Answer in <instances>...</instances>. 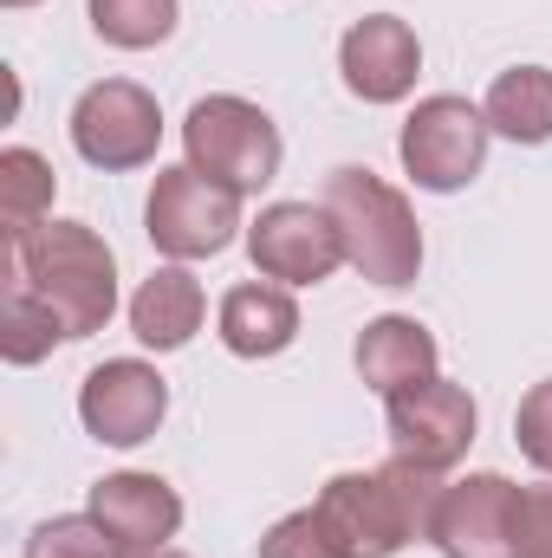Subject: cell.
Wrapping results in <instances>:
<instances>
[{"label":"cell","instance_id":"obj_1","mask_svg":"<svg viewBox=\"0 0 552 558\" xmlns=\"http://www.w3.org/2000/svg\"><path fill=\"white\" fill-rule=\"evenodd\" d=\"M59 318L65 338H92L118 312V260L85 221H46L26 241H13V267Z\"/></svg>","mask_w":552,"mask_h":558},{"label":"cell","instance_id":"obj_2","mask_svg":"<svg viewBox=\"0 0 552 558\" xmlns=\"http://www.w3.org/2000/svg\"><path fill=\"white\" fill-rule=\"evenodd\" d=\"M325 208L345 234V260L371 286H410L422 267V228L391 182H377L371 169H332Z\"/></svg>","mask_w":552,"mask_h":558},{"label":"cell","instance_id":"obj_3","mask_svg":"<svg viewBox=\"0 0 552 558\" xmlns=\"http://www.w3.org/2000/svg\"><path fill=\"white\" fill-rule=\"evenodd\" d=\"M182 149H189V169H202L208 182L235 189V195H254L279 175V131L274 118L248 98H202L189 118H182Z\"/></svg>","mask_w":552,"mask_h":558},{"label":"cell","instance_id":"obj_4","mask_svg":"<svg viewBox=\"0 0 552 558\" xmlns=\"http://www.w3.org/2000/svg\"><path fill=\"white\" fill-rule=\"evenodd\" d=\"M241 228V195L208 182L202 169H156L149 208H143V234L156 241V254L169 260H208L235 241Z\"/></svg>","mask_w":552,"mask_h":558},{"label":"cell","instance_id":"obj_5","mask_svg":"<svg viewBox=\"0 0 552 558\" xmlns=\"http://www.w3.org/2000/svg\"><path fill=\"white\" fill-rule=\"evenodd\" d=\"M404 169L416 175V189H435V195H455L461 182L481 175L488 162V118L468 105V98H422L404 124Z\"/></svg>","mask_w":552,"mask_h":558},{"label":"cell","instance_id":"obj_6","mask_svg":"<svg viewBox=\"0 0 552 558\" xmlns=\"http://www.w3.org/2000/svg\"><path fill=\"white\" fill-rule=\"evenodd\" d=\"M163 143V111L131 78H105L72 105V149L92 169H143Z\"/></svg>","mask_w":552,"mask_h":558},{"label":"cell","instance_id":"obj_7","mask_svg":"<svg viewBox=\"0 0 552 558\" xmlns=\"http://www.w3.org/2000/svg\"><path fill=\"white\" fill-rule=\"evenodd\" d=\"M248 254L267 279H286V286H319L345 267V234L332 221V208L319 202H274L261 208V221L248 228Z\"/></svg>","mask_w":552,"mask_h":558},{"label":"cell","instance_id":"obj_8","mask_svg":"<svg viewBox=\"0 0 552 558\" xmlns=\"http://www.w3.org/2000/svg\"><path fill=\"white\" fill-rule=\"evenodd\" d=\"M391 403V454H404L416 468H455L475 441V397L448 377H422L410 390L384 397Z\"/></svg>","mask_w":552,"mask_h":558},{"label":"cell","instance_id":"obj_9","mask_svg":"<svg viewBox=\"0 0 552 558\" xmlns=\"http://www.w3.org/2000/svg\"><path fill=\"white\" fill-rule=\"evenodd\" d=\"M514 507H520V487L507 474H468L442 487L429 546L442 558H514Z\"/></svg>","mask_w":552,"mask_h":558},{"label":"cell","instance_id":"obj_10","mask_svg":"<svg viewBox=\"0 0 552 558\" xmlns=\"http://www.w3.org/2000/svg\"><path fill=\"white\" fill-rule=\"evenodd\" d=\"M312 507L325 513V526L345 546V558H397L416 539L410 513L397 507L384 468L377 474H338V481H325V494Z\"/></svg>","mask_w":552,"mask_h":558},{"label":"cell","instance_id":"obj_11","mask_svg":"<svg viewBox=\"0 0 552 558\" xmlns=\"http://www.w3.org/2000/svg\"><path fill=\"white\" fill-rule=\"evenodd\" d=\"M163 410H169V384L149 364H137V357L98 364L85 377V390H79V416H85V428L105 448H137V441H149Z\"/></svg>","mask_w":552,"mask_h":558},{"label":"cell","instance_id":"obj_12","mask_svg":"<svg viewBox=\"0 0 552 558\" xmlns=\"http://www.w3.org/2000/svg\"><path fill=\"white\" fill-rule=\"evenodd\" d=\"M416 65H422V46H416L410 20H397V13L358 20L338 46V72L364 105H397L416 85Z\"/></svg>","mask_w":552,"mask_h":558},{"label":"cell","instance_id":"obj_13","mask_svg":"<svg viewBox=\"0 0 552 558\" xmlns=\"http://www.w3.org/2000/svg\"><path fill=\"white\" fill-rule=\"evenodd\" d=\"M92 513L124 539L131 558L163 553V546L176 539V526H182V500H176V487L156 481V474H105V481L92 487Z\"/></svg>","mask_w":552,"mask_h":558},{"label":"cell","instance_id":"obj_14","mask_svg":"<svg viewBox=\"0 0 552 558\" xmlns=\"http://www.w3.org/2000/svg\"><path fill=\"white\" fill-rule=\"evenodd\" d=\"M358 377L377 390V397H397L422 377H435V338L416 325V318H371L358 331Z\"/></svg>","mask_w":552,"mask_h":558},{"label":"cell","instance_id":"obj_15","mask_svg":"<svg viewBox=\"0 0 552 558\" xmlns=\"http://www.w3.org/2000/svg\"><path fill=\"white\" fill-rule=\"evenodd\" d=\"M202 312H208V299L189 267H156L131 299V331L149 351H182L202 331Z\"/></svg>","mask_w":552,"mask_h":558},{"label":"cell","instance_id":"obj_16","mask_svg":"<svg viewBox=\"0 0 552 558\" xmlns=\"http://www.w3.org/2000/svg\"><path fill=\"white\" fill-rule=\"evenodd\" d=\"M299 338V305L279 286H235L221 299V344L235 357H279Z\"/></svg>","mask_w":552,"mask_h":558},{"label":"cell","instance_id":"obj_17","mask_svg":"<svg viewBox=\"0 0 552 558\" xmlns=\"http://www.w3.org/2000/svg\"><path fill=\"white\" fill-rule=\"evenodd\" d=\"M488 131H501L507 143H552V72L547 65H514L488 85L481 105Z\"/></svg>","mask_w":552,"mask_h":558},{"label":"cell","instance_id":"obj_18","mask_svg":"<svg viewBox=\"0 0 552 558\" xmlns=\"http://www.w3.org/2000/svg\"><path fill=\"white\" fill-rule=\"evenodd\" d=\"M52 189H59V175H52V162L39 149H0V221H7V247L26 241L33 228H46Z\"/></svg>","mask_w":552,"mask_h":558},{"label":"cell","instance_id":"obj_19","mask_svg":"<svg viewBox=\"0 0 552 558\" xmlns=\"http://www.w3.org/2000/svg\"><path fill=\"white\" fill-rule=\"evenodd\" d=\"M52 344H65L52 305L26 286L20 274H7V305H0V357L7 364H39Z\"/></svg>","mask_w":552,"mask_h":558},{"label":"cell","instance_id":"obj_20","mask_svg":"<svg viewBox=\"0 0 552 558\" xmlns=\"http://www.w3.org/2000/svg\"><path fill=\"white\" fill-rule=\"evenodd\" d=\"M92 33L124 52L163 46L176 33V0H92Z\"/></svg>","mask_w":552,"mask_h":558},{"label":"cell","instance_id":"obj_21","mask_svg":"<svg viewBox=\"0 0 552 558\" xmlns=\"http://www.w3.org/2000/svg\"><path fill=\"white\" fill-rule=\"evenodd\" d=\"M26 558H131V553H124V539L98 513H65V520L33 526Z\"/></svg>","mask_w":552,"mask_h":558},{"label":"cell","instance_id":"obj_22","mask_svg":"<svg viewBox=\"0 0 552 558\" xmlns=\"http://www.w3.org/2000/svg\"><path fill=\"white\" fill-rule=\"evenodd\" d=\"M261 558H345V546L332 539V526H325L319 507H299V513H286V520L267 526Z\"/></svg>","mask_w":552,"mask_h":558},{"label":"cell","instance_id":"obj_23","mask_svg":"<svg viewBox=\"0 0 552 558\" xmlns=\"http://www.w3.org/2000/svg\"><path fill=\"white\" fill-rule=\"evenodd\" d=\"M514 441H520V454L552 474V384H533L527 397H520V410H514Z\"/></svg>","mask_w":552,"mask_h":558},{"label":"cell","instance_id":"obj_24","mask_svg":"<svg viewBox=\"0 0 552 558\" xmlns=\"http://www.w3.org/2000/svg\"><path fill=\"white\" fill-rule=\"evenodd\" d=\"M514 558H552V487H527L514 507Z\"/></svg>","mask_w":552,"mask_h":558},{"label":"cell","instance_id":"obj_25","mask_svg":"<svg viewBox=\"0 0 552 558\" xmlns=\"http://www.w3.org/2000/svg\"><path fill=\"white\" fill-rule=\"evenodd\" d=\"M143 558H182V553H169V546H163V553H143Z\"/></svg>","mask_w":552,"mask_h":558},{"label":"cell","instance_id":"obj_26","mask_svg":"<svg viewBox=\"0 0 552 558\" xmlns=\"http://www.w3.org/2000/svg\"><path fill=\"white\" fill-rule=\"evenodd\" d=\"M7 7H33V0H7Z\"/></svg>","mask_w":552,"mask_h":558}]
</instances>
